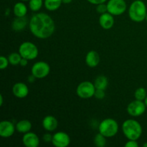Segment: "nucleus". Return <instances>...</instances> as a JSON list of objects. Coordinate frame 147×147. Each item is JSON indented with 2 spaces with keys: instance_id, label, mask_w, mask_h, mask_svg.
<instances>
[{
  "instance_id": "obj_18",
  "label": "nucleus",
  "mask_w": 147,
  "mask_h": 147,
  "mask_svg": "<svg viewBox=\"0 0 147 147\" xmlns=\"http://www.w3.org/2000/svg\"><path fill=\"white\" fill-rule=\"evenodd\" d=\"M13 12L16 17H25L27 13V7L23 1H20L14 4L13 8Z\"/></svg>"
},
{
  "instance_id": "obj_27",
  "label": "nucleus",
  "mask_w": 147,
  "mask_h": 147,
  "mask_svg": "<svg viewBox=\"0 0 147 147\" xmlns=\"http://www.w3.org/2000/svg\"><path fill=\"white\" fill-rule=\"evenodd\" d=\"M96 11L97 12H98L99 14H103V13H106L108 11V8H107V4H105V3H103V4H99L98 5H96Z\"/></svg>"
},
{
  "instance_id": "obj_17",
  "label": "nucleus",
  "mask_w": 147,
  "mask_h": 147,
  "mask_svg": "<svg viewBox=\"0 0 147 147\" xmlns=\"http://www.w3.org/2000/svg\"><path fill=\"white\" fill-rule=\"evenodd\" d=\"M16 130L21 134H26L30 131L32 129V123L29 120L23 119L17 122L15 125Z\"/></svg>"
},
{
  "instance_id": "obj_16",
  "label": "nucleus",
  "mask_w": 147,
  "mask_h": 147,
  "mask_svg": "<svg viewBox=\"0 0 147 147\" xmlns=\"http://www.w3.org/2000/svg\"><path fill=\"white\" fill-rule=\"evenodd\" d=\"M86 63L90 67H95L100 63V56L95 50H90L86 56Z\"/></svg>"
},
{
  "instance_id": "obj_29",
  "label": "nucleus",
  "mask_w": 147,
  "mask_h": 147,
  "mask_svg": "<svg viewBox=\"0 0 147 147\" xmlns=\"http://www.w3.org/2000/svg\"><path fill=\"white\" fill-rule=\"evenodd\" d=\"M53 135L50 134V133L45 134L42 136V140L46 143H50V142H52V140H53Z\"/></svg>"
},
{
  "instance_id": "obj_5",
  "label": "nucleus",
  "mask_w": 147,
  "mask_h": 147,
  "mask_svg": "<svg viewBox=\"0 0 147 147\" xmlns=\"http://www.w3.org/2000/svg\"><path fill=\"white\" fill-rule=\"evenodd\" d=\"M19 53L24 58L28 60H34L39 54V50L37 46L32 42H24L19 47Z\"/></svg>"
},
{
  "instance_id": "obj_36",
  "label": "nucleus",
  "mask_w": 147,
  "mask_h": 147,
  "mask_svg": "<svg viewBox=\"0 0 147 147\" xmlns=\"http://www.w3.org/2000/svg\"><path fill=\"white\" fill-rule=\"evenodd\" d=\"M144 103H145V105H146V106L147 108V96H146V98H145V100H144Z\"/></svg>"
},
{
  "instance_id": "obj_38",
  "label": "nucleus",
  "mask_w": 147,
  "mask_h": 147,
  "mask_svg": "<svg viewBox=\"0 0 147 147\" xmlns=\"http://www.w3.org/2000/svg\"><path fill=\"white\" fill-rule=\"evenodd\" d=\"M22 1H30V0H21Z\"/></svg>"
},
{
  "instance_id": "obj_22",
  "label": "nucleus",
  "mask_w": 147,
  "mask_h": 147,
  "mask_svg": "<svg viewBox=\"0 0 147 147\" xmlns=\"http://www.w3.org/2000/svg\"><path fill=\"white\" fill-rule=\"evenodd\" d=\"M93 142L96 146L104 147L106 145V137H105L100 133H98L95 136Z\"/></svg>"
},
{
  "instance_id": "obj_3",
  "label": "nucleus",
  "mask_w": 147,
  "mask_h": 147,
  "mask_svg": "<svg viewBox=\"0 0 147 147\" xmlns=\"http://www.w3.org/2000/svg\"><path fill=\"white\" fill-rule=\"evenodd\" d=\"M147 14L145 3L142 0H135L131 4L129 9V16L132 21L142 22L145 20Z\"/></svg>"
},
{
  "instance_id": "obj_23",
  "label": "nucleus",
  "mask_w": 147,
  "mask_h": 147,
  "mask_svg": "<svg viewBox=\"0 0 147 147\" xmlns=\"http://www.w3.org/2000/svg\"><path fill=\"white\" fill-rule=\"evenodd\" d=\"M22 57L19 53H12L9 55L8 60L9 62V64L12 65H20V61H21Z\"/></svg>"
},
{
  "instance_id": "obj_2",
  "label": "nucleus",
  "mask_w": 147,
  "mask_h": 147,
  "mask_svg": "<svg viewBox=\"0 0 147 147\" xmlns=\"http://www.w3.org/2000/svg\"><path fill=\"white\" fill-rule=\"evenodd\" d=\"M122 131L129 140L137 141L142 134V126L134 119H128L122 124Z\"/></svg>"
},
{
  "instance_id": "obj_10",
  "label": "nucleus",
  "mask_w": 147,
  "mask_h": 147,
  "mask_svg": "<svg viewBox=\"0 0 147 147\" xmlns=\"http://www.w3.org/2000/svg\"><path fill=\"white\" fill-rule=\"evenodd\" d=\"M70 143V138L67 133L58 131L53 136L52 144L55 147H67Z\"/></svg>"
},
{
  "instance_id": "obj_21",
  "label": "nucleus",
  "mask_w": 147,
  "mask_h": 147,
  "mask_svg": "<svg viewBox=\"0 0 147 147\" xmlns=\"http://www.w3.org/2000/svg\"><path fill=\"white\" fill-rule=\"evenodd\" d=\"M63 4L62 0H45L44 5L48 11H54L58 9Z\"/></svg>"
},
{
  "instance_id": "obj_34",
  "label": "nucleus",
  "mask_w": 147,
  "mask_h": 147,
  "mask_svg": "<svg viewBox=\"0 0 147 147\" xmlns=\"http://www.w3.org/2000/svg\"><path fill=\"white\" fill-rule=\"evenodd\" d=\"M62 1H63V4H70V3H71L73 0H62Z\"/></svg>"
},
{
  "instance_id": "obj_28",
  "label": "nucleus",
  "mask_w": 147,
  "mask_h": 147,
  "mask_svg": "<svg viewBox=\"0 0 147 147\" xmlns=\"http://www.w3.org/2000/svg\"><path fill=\"white\" fill-rule=\"evenodd\" d=\"M94 97L97 99H103L105 97V90H100V89H96L95 92Z\"/></svg>"
},
{
  "instance_id": "obj_4",
  "label": "nucleus",
  "mask_w": 147,
  "mask_h": 147,
  "mask_svg": "<svg viewBox=\"0 0 147 147\" xmlns=\"http://www.w3.org/2000/svg\"><path fill=\"white\" fill-rule=\"evenodd\" d=\"M119 129L118 122L111 118L105 119L98 126L99 133L106 138H111L116 136L119 131Z\"/></svg>"
},
{
  "instance_id": "obj_31",
  "label": "nucleus",
  "mask_w": 147,
  "mask_h": 147,
  "mask_svg": "<svg viewBox=\"0 0 147 147\" xmlns=\"http://www.w3.org/2000/svg\"><path fill=\"white\" fill-rule=\"evenodd\" d=\"M88 2H90V4H95V5H98L99 4H103V3L106 2L107 0H87Z\"/></svg>"
},
{
  "instance_id": "obj_8",
  "label": "nucleus",
  "mask_w": 147,
  "mask_h": 147,
  "mask_svg": "<svg viewBox=\"0 0 147 147\" xmlns=\"http://www.w3.org/2000/svg\"><path fill=\"white\" fill-rule=\"evenodd\" d=\"M50 72L48 63L45 61H38L34 63L31 69V73L36 78L42 79L47 77Z\"/></svg>"
},
{
  "instance_id": "obj_26",
  "label": "nucleus",
  "mask_w": 147,
  "mask_h": 147,
  "mask_svg": "<svg viewBox=\"0 0 147 147\" xmlns=\"http://www.w3.org/2000/svg\"><path fill=\"white\" fill-rule=\"evenodd\" d=\"M9 64L8 58L4 55H1L0 57V69L1 70H4L8 67V65Z\"/></svg>"
},
{
  "instance_id": "obj_35",
  "label": "nucleus",
  "mask_w": 147,
  "mask_h": 147,
  "mask_svg": "<svg viewBox=\"0 0 147 147\" xmlns=\"http://www.w3.org/2000/svg\"><path fill=\"white\" fill-rule=\"evenodd\" d=\"M3 102H4V98H3L2 95H0V106H2Z\"/></svg>"
},
{
  "instance_id": "obj_14",
  "label": "nucleus",
  "mask_w": 147,
  "mask_h": 147,
  "mask_svg": "<svg viewBox=\"0 0 147 147\" xmlns=\"http://www.w3.org/2000/svg\"><path fill=\"white\" fill-rule=\"evenodd\" d=\"M114 17L109 12L103 13L99 17V24L104 30H110L114 25Z\"/></svg>"
},
{
  "instance_id": "obj_15",
  "label": "nucleus",
  "mask_w": 147,
  "mask_h": 147,
  "mask_svg": "<svg viewBox=\"0 0 147 147\" xmlns=\"http://www.w3.org/2000/svg\"><path fill=\"white\" fill-rule=\"evenodd\" d=\"M42 126L47 131L53 132L57 129L58 126V121L55 116H47L43 119Z\"/></svg>"
},
{
  "instance_id": "obj_37",
  "label": "nucleus",
  "mask_w": 147,
  "mask_h": 147,
  "mask_svg": "<svg viewBox=\"0 0 147 147\" xmlns=\"http://www.w3.org/2000/svg\"><path fill=\"white\" fill-rule=\"evenodd\" d=\"M143 146H144V147H147V142H146V143L144 144Z\"/></svg>"
},
{
  "instance_id": "obj_24",
  "label": "nucleus",
  "mask_w": 147,
  "mask_h": 147,
  "mask_svg": "<svg viewBox=\"0 0 147 147\" xmlns=\"http://www.w3.org/2000/svg\"><path fill=\"white\" fill-rule=\"evenodd\" d=\"M42 0H30L29 7L32 11H38L43 5Z\"/></svg>"
},
{
  "instance_id": "obj_6",
  "label": "nucleus",
  "mask_w": 147,
  "mask_h": 147,
  "mask_svg": "<svg viewBox=\"0 0 147 147\" xmlns=\"http://www.w3.org/2000/svg\"><path fill=\"white\" fill-rule=\"evenodd\" d=\"M96 90L94 83L90 81H83L78 86L76 93L78 97L83 99H88L94 96Z\"/></svg>"
},
{
  "instance_id": "obj_13",
  "label": "nucleus",
  "mask_w": 147,
  "mask_h": 147,
  "mask_svg": "<svg viewBox=\"0 0 147 147\" xmlns=\"http://www.w3.org/2000/svg\"><path fill=\"white\" fill-rule=\"evenodd\" d=\"M22 143L26 147H37L40 144V139L36 134L29 131L24 134Z\"/></svg>"
},
{
  "instance_id": "obj_33",
  "label": "nucleus",
  "mask_w": 147,
  "mask_h": 147,
  "mask_svg": "<svg viewBox=\"0 0 147 147\" xmlns=\"http://www.w3.org/2000/svg\"><path fill=\"white\" fill-rule=\"evenodd\" d=\"M35 79H36V78L34 77V76H33L32 74H31V76H30L28 77V79H27V80H28L29 83H33V82L35 80Z\"/></svg>"
},
{
  "instance_id": "obj_7",
  "label": "nucleus",
  "mask_w": 147,
  "mask_h": 147,
  "mask_svg": "<svg viewBox=\"0 0 147 147\" xmlns=\"http://www.w3.org/2000/svg\"><path fill=\"white\" fill-rule=\"evenodd\" d=\"M108 12L113 16H119L123 14L127 8L125 0H109L107 3Z\"/></svg>"
},
{
  "instance_id": "obj_1",
  "label": "nucleus",
  "mask_w": 147,
  "mask_h": 147,
  "mask_svg": "<svg viewBox=\"0 0 147 147\" xmlns=\"http://www.w3.org/2000/svg\"><path fill=\"white\" fill-rule=\"evenodd\" d=\"M29 27L32 34L37 38H49L55 30L53 19L44 12L37 13L31 17L29 22Z\"/></svg>"
},
{
  "instance_id": "obj_12",
  "label": "nucleus",
  "mask_w": 147,
  "mask_h": 147,
  "mask_svg": "<svg viewBox=\"0 0 147 147\" xmlns=\"http://www.w3.org/2000/svg\"><path fill=\"white\" fill-rule=\"evenodd\" d=\"M12 93L18 98H24L29 94V88L24 83H16L12 87Z\"/></svg>"
},
{
  "instance_id": "obj_39",
  "label": "nucleus",
  "mask_w": 147,
  "mask_h": 147,
  "mask_svg": "<svg viewBox=\"0 0 147 147\" xmlns=\"http://www.w3.org/2000/svg\"><path fill=\"white\" fill-rule=\"evenodd\" d=\"M145 20H146V21L147 22V14H146V18H145Z\"/></svg>"
},
{
  "instance_id": "obj_30",
  "label": "nucleus",
  "mask_w": 147,
  "mask_h": 147,
  "mask_svg": "<svg viewBox=\"0 0 147 147\" xmlns=\"http://www.w3.org/2000/svg\"><path fill=\"white\" fill-rule=\"evenodd\" d=\"M126 147H138L139 144L136 140H129L124 145Z\"/></svg>"
},
{
  "instance_id": "obj_32",
  "label": "nucleus",
  "mask_w": 147,
  "mask_h": 147,
  "mask_svg": "<svg viewBox=\"0 0 147 147\" xmlns=\"http://www.w3.org/2000/svg\"><path fill=\"white\" fill-rule=\"evenodd\" d=\"M28 61L29 60H27V59H25V58H24V57H22L21 60V61H20V65L22 66V67H26V66L28 65Z\"/></svg>"
},
{
  "instance_id": "obj_20",
  "label": "nucleus",
  "mask_w": 147,
  "mask_h": 147,
  "mask_svg": "<svg viewBox=\"0 0 147 147\" xmlns=\"http://www.w3.org/2000/svg\"><path fill=\"white\" fill-rule=\"evenodd\" d=\"M94 86L96 89L105 90L109 86V80L105 76H99L95 80Z\"/></svg>"
},
{
  "instance_id": "obj_19",
  "label": "nucleus",
  "mask_w": 147,
  "mask_h": 147,
  "mask_svg": "<svg viewBox=\"0 0 147 147\" xmlns=\"http://www.w3.org/2000/svg\"><path fill=\"white\" fill-rule=\"evenodd\" d=\"M27 24V20L25 17H17L14 19L13 21L12 24H11V27L14 31H22L24 30Z\"/></svg>"
},
{
  "instance_id": "obj_25",
  "label": "nucleus",
  "mask_w": 147,
  "mask_h": 147,
  "mask_svg": "<svg viewBox=\"0 0 147 147\" xmlns=\"http://www.w3.org/2000/svg\"><path fill=\"white\" fill-rule=\"evenodd\" d=\"M147 96V92L144 88H139L136 90L134 93V97L136 100L144 101Z\"/></svg>"
},
{
  "instance_id": "obj_11",
  "label": "nucleus",
  "mask_w": 147,
  "mask_h": 147,
  "mask_svg": "<svg viewBox=\"0 0 147 147\" xmlns=\"http://www.w3.org/2000/svg\"><path fill=\"white\" fill-rule=\"evenodd\" d=\"M16 126L10 121H2L0 122V136L2 138H9L14 134Z\"/></svg>"
},
{
  "instance_id": "obj_9",
  "label": "nucleus",
  "mask_w": 147,
  "mask_h": 147,
  "mask_svg": "<svg viewBox=\"0 0 147 147\" xmlns=\"http://www.w3.org/2000/svg\"><path fill=\"white\" fill-rule=\"evenodd\" d=\"M146 109L144 101L139 100H134L131 102L127 106V112L131 116L138 117L144 114Z\"/></svg>"
}]
</instances>
